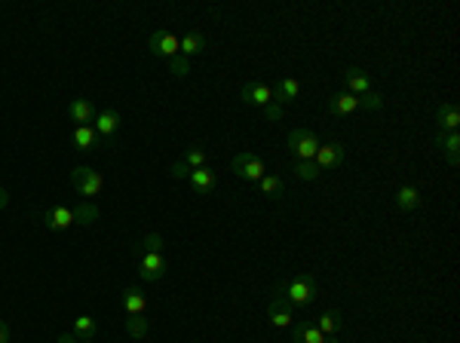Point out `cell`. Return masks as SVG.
<instances>
[{"mask_svg": "<svg viewBox=\"0 0 460 343\" xmlns=\"http://www.w3.org/2000/svg\"><path fill=\"white\" fill-rule=\"evenodd\" d=\"M71 187L77 190L80 196H98L102 194V187H105V181H102V175H98L96 169H89V166H77V169L71 172Z\"/></svg>", "mask_w": 460, "mask_h": 343, "instance_id": "277c9868", "label": "cell"}, {"mask_svg": "<svg viewBox=\"0 0 460 343\" xmlns=\"http://www.w3.org/2000/svg\"><path fill=\"white\" fill-rule=\"evenodd\" d=\"M74 337H77L80 343H96L98 337V325L92 316H80L77 322H74Z\"/></svg>", "mask_w": 460, "mask_h": 343, "instance_id": "7402d4cb", "label": "cell"}, {"mask_svg": "<svg viewBox=\"0 0 460 343\" xmlns=\"http://www.w3.org/2000/svg\"><path fill=\"white\" fill-rule=\"evenodd\" d=\"M239 98L246 105H255V107H267L273 102V89L267 83H258V80H249L246 86L239 89Z\"/></svg>", "mask_w": 460, "mask_h": 343, "instance_id": "ba28073f", "label": "cell"}, {"mask_svg": "<svg viewBox=\"0 0 460 343\" xmlns=\"http://www.w3.org/2000/svg\"><path fill=\"white\" fill-rule=\"evenodd\" d=\"M295 175L301 181H316V178H320V166H316L313 160H298L295 163Z\"/></svg>", "mask_w": 460, "mask_h": 343, "instance_id": "83f0119b", "label": "cell"}, {"mask_svg": "<svg viewBox=\"0 0 460 343\" xmlns=\"http://www.w3.org/2000/svg\"><path fill=\"white\" fill-rule=\"evenodd\" d=\"M436 126H439V132H457V126H460V111H457V105H451V102L439 105V111H436Z\"/></svg>", "mask_w": 460, "mask_h": 343, "instance_id": "e0dca14e", "label": "cell"}, {"mask_svg": "<svg viewBox=\"0 0 460 343\" xmlns=\"http://www.w3.org/2000/svg\"><path fill=\"white\" fill-rule=\"evenodd\" d=\"M147 49L157 58H166V62H169V58L178 55V37H175L172 31H154L147 40Z\"/></svg>", "mask_w": 460, "mask_h": 343, "instance_id": "52a82bcc", "label": "cell"}, {"mask_svg": "<svg viewBox=\"0 0 460 343\" xmlns=\"http://www.w3.org/2000/svg\"><path fill=\"white\" fill-rule=\"evenodd\" d=\"M393 206H396L399 212H417V208H421V190H417L414 184H402V187L396 190V196H393Z\"/></svg>", "mask_w": 460, "mask_h": 343, "instance_id": "4fadbf2b", "label": "cell"}, {"mask_svg": "<svg viewBox=\"0 0 460 343\" xmlns=\"http://www.w3.org/2000/svg\"><path fill=\"white\" fill-rule=\"evenodd\" d=\"M316 328H320L325 337H334V328H338V309H329V313H322Z\"/></svg>", "mask_w": 460, "mask_h": 343, "instance_id": "f1b7e54d", "label": "cell"}, {"mask_svg": "<svg viewBox=\"0 0 460 343\" xmlns=\"http://www.w3.org/2000/svg\"><path fill=\"white\" fill-rule=\"evenodd\" d=\"M6 206H10V194H6V190L4 187H0V212H4V208Z\"/></svg>", "mask_w": 460, "mask_h": 343, "instance_id": "8d00e7d4", "label": "cell"}, {"mask_svg": "<svg viewBox=\"0 0 460 343\" xmlns=\"http://www.w3.org/2000/svg\"><path fill=\"white\" fill-rule=\"evenodd\" d=\"M96 141H98V135H96V129L92 126H77L71 132V144L77 150H92L96 147Z\"/></svg>", "mask_w": 460, "mask_h": 343, "instance_id": "cb8c5ba5", "label": "cell"}, {"mask_svg": "<svg viewBox=\"0 0 460 343\" xmlns=\"http://www.w3.org/2000/svg\"><path fill=\"white\" fill-rule=\"evenodd\" d=\"M96 105L89 102V98H71V105H68V116L77 126H92V120H96Z\"/></svg>", "mask_w": 460, "mask_h": 343, "instance_id": "8fae6325", "label": "cell"}, {"mask_svg": "<svg viewBox=\"0 0 460 343\" xmlns=\"http://www.w3.org/2000/svg\"><path fill=\"white\" fill-rule=\"evenodd\" d=\"M276 291H280L291 307H310L313 300L320 297V279H316L313 273H295L286 285H280Z\"/></svg>", "mask_w": 460, "mask_h": 343, "instance_id": "6da1fadb", "label": "cell"}, {"mask_svg": "<svg viewBox=\"0 0 460 343\" xmlns=\"http://www.w3.org/2000/svg\"><path fill=\"white\" fill-rule=\"evenodd\" d=\"M206 49V37L199 34V31H188L181 40H178V55H184V58H194V55H199Z\"/></svg>", "mask_w": 460, "mask_h": 343, "instance_id": "d6986e66", "label": "cell"}, {"mask_svg": "<svg viewBox=\"0 0 460 343\" xmlns=\"http://www.w3.org/2000/svg\"><path fill=\"white\" fill-rule=\"evenodd\" d=\"M184 163H188V169H203L206 166V150L203 147H190L188 154H184Z\"/></svg>", "mask_w": 460, "mask_h": 343, "instance_id": "4dcf8cb0", "label": "cell"}, {"mask_svg": "<svg viewBox=\"0 0 460 343\" xmlns=\"http://www.w3.org/2000/svg\"><path fill=\"white\" fill-rule=\"evenodd\" d=\"M188 175H190V169H188V163L184 160H178L172 166V178H178V181H188Z\"/></svg>", "mask_w": 460, "mask_h": 343, "instance_id": "e575fe53", "label": "cell"}, {"mask_svg": "<svg viewBox=\"0 0 460 343\" xmlns=\"http://www.w3.org/2000/svg\"><path fill=\"white\" fill-rule=\"evenodd\" d=\"M123 328H126V334L132 340H145L150 334V322L145 319V313H141V316H129V319H123Z\"/></svg>", "mask_w": 460, "mask_h": 343, "instance_id": "603a6c76", "label": "cell"}, {"mask_svg": "<svg viewBox=\"0 0 460 343\" xmlns=\"http://www.w3.org/2000/svg\"><path fill=\"white\" fill-rule=\"evenodd\" d=\"M44 224H46V227L53 230V233L74 227V208H68V206H55V208H49V212L44 215Z\"/></svg>", "mask_w": 460, "mask_h": 343, "instance_id": "7c38bea8", "label": "cell"}, {"mask_svg": "<svg viewBox=\"0 0 460 343\" xmlns=\"http://www.w3.org/2000/svg\"><path fill=\"white\" fill-rule=\"evenodd\" d=\"M0 343H10V325L0 322Z\"/></svg>", "mask_w": 460, "mask_h": 343, "instance_id": "d590c367", "label": "cell"}, {"mask_svg": "<svg viewBox=\"0 0 460 343\" xmlns=\"http://www.w3.org/2000/svg\"><path fill=\"white\" fill-rule=\"evenodd\" d=\"M141 264H138V276L145 282H160L166 276V257L163 252H138Z\"/></svg>", "mask_w": 460, "mask_h": 343, "instance_id": "8992f818", "label": "cell"}, {"mask_svg": "<svg viewBox=\"0 0 460 343\" xmlns=\"http://www.w3.org/2000/svg\"><path fill=\"white\" fill-rule=\"evenodd\" d=\"M359 105L368 107V111H381V107H383V95H381V92H372V89H368L365 95L359 98Z\"/></svg>", "mask_w": 460, "mask_h": 343, "instance_id": "1f68e13d", "label": "cell"}, {"mask_svg": "<svg viewBox=\"0 0 460 343\" xmlns=\"http://www.w3.org/2000/svg\"><path fill=\"white\" fill-rule=\"evenodd\" d=\"M230 172L237 175V178H246V181H261L267 175V166L258 154H252V150H242V154H237L230 160Z\"/></svg>", "mask_w": 460, "mask_h": 343, "instance_id": "7a4b0ae2", "label": "cell"}, {"mask_svg": "<svg viewBox=\"0 0 460 343\" xmlns=\"http://www.w3.org/2000/svg\"><path fill=\"white\" fill-rule=\"evenodd\" d=\"M298 92H301V86H298V80H291V77H282L280 83H276V89H273V102L276 105H291L298 98Z\"/></svg>", "mask_w": 460, "mask_h": 343, "instance_id": "ffe728a7", "label": "cell"}, {"mask_svg": "<svg viewBox=\"0 0 460 343\" xmlns=\"http://www.w3.org/2000/svg\"><path fill=\"white\" fill-rule=\"evenodd\" d=\"M436 147L439 150H445L448 154V166H460V156H457V150H460V132H436Z\"/></svg>", "mask_w": 460, "mask_h": 343, "instance_id": "9a60e30c", "label": "cell"}, {"mask_svg": "<svg viewBox=\"0 0 460 343\" xmlns=\"http://www.w3.org/2000/svg\"><path fill=\"white\" fill-rule=\"evenodd\" d=\"M356 107H359V98L350 95V92H338V95L329 98V111L334 116H347V114H353Z\"/></svg>", "mask_w": 460, "mask_h": 343, "instance_id": "44dd1931", "label": "cell"}, {"mask_svg": "<svg viewBox=\"0 0 460 343\" xmlns=\"http://www.w3.org/2000/svg\"><path fill=\"white\" fill-rule=\"evenodd\" d=\"M325 334L313 322H298L295 325V343H322Z\"/></svg>", "mask_w": 460, "mask_h": 343, "instance_id": "d4e9b609", "label": "cell"}, {"mask_svg": "<svg viewBox=\"0 0 460 343\" xmlns=\"http://www.w3.org/2000/svg\"><path fill=\"white\" fill-rule=\"evenodd\" d=\"M169 71H172V77H178V80H184L190 74V58H184V55H175V58H169Z\"/></svg>", "mask_w": 460, "mask_h": 343, "instance_id": "f546056e", "label": "cell"}, {"mask_svg": "<svg viewBox=\"0 0 460 343\" xmlns=\"http://www.w3.org/2000/svg\"><path fill=\"white\" fill-rule=\"evenodd\" d=\"M267 319H270L273 328H291V322H295V307L276 291L270 297V304H267Z\"/></svg>", "mask_w": 460, "mask_h": 343, "instance_id": "5b68a950", "label": "cell"}, {"mask_svg": "<svg viewBox=\"0 0 460 343\" xmlns=\"http://www.w3.org/2000/svg\"><path fill=\"white\" fill-rule=\"evenodd\" d=\"M264 116H267V120H270V123H276V120H282V107H280V105H276V102H270V105H267V107H264Z\"/></svg>", "mask_w": 460, "mask_h": 343, "instance_id": "836d02e7", "label": "cell"}, {"mask_svg": "<svg viewBox=\"0 0 460 343\" xmlns=\"http://www.w3.org/2000/svg\"><path fill=\"white\" fill-rule=\"evenodd\" d=\"M123 309H126V316H141L147 309V297L138 285L123 288Z\"/></svg>", "mask_w": 460, "mask_h": 343, "instance_id": "2e32d148", "label": "cell"}, {"mask_svg": "<svg viewBox=\"0 0 460 343\" xmlns=\"http://www.w3.org/2000/svg\"><path fill=\"white\" fill-rule=\"evenodd\" d=\"M344 86L350 95H356V98H362L368 89H372V83H368V74L362 68H347L344 71Z\"/></svg>", "mask_w": 460, "mask_h": 343, "instance_id": "5bb4252c", "label": "cell"}, {"mask_svg": "<svg viewBox=\"0 0 460 343\" xmlns=\"http://www.w3.org/2000/svg\"><path fill=\"white\" fill-rule=\"evenodd\" d=\"M188 184L197 190V194H212L215 190V172L209 169V166H203V169H190Z\"/></svg>", "mask_w": 460, "mask_h": 343, "instance_id": "ac0fdd59", "label": "cell"}, {"mask_svg": "<svg viewBox=\"0 0 460 343\" xmlns=\"http://www.w3.org/2000/svg\"><path fill=\"white\" fill-rule=\"evenodd\" d=\"M313 163L320 166V169H338V166H344V147L338 144V141H329V144H320L316 150Z\"/></svg>", "mask_w": 460, "mask_h": 343, "instance_id": "9c48e42d", "label": "cell"}, {"mask_svg": "<svg viewBox=\"0 0 460 343\" xmlns=\"http://www.w3.org/2000/svg\"><path fill=\"white\" fill-rule=\"evenodd\" d=\"M58 343H80V340L74 337V334H62V337H58Z\"/></svg>", "mask_w": 460, "mask_h": 343, "instance_id": "74e56055", "label": "cell"}, {"mask_svg": "<svg viewBox=\"0 0 460 343\" xmlns=\"http://www.w3.org/2000/svg\"><path fill=\"white\" fill-rule=\"evenodd\" d=\"M322 343H338V337H325Z\"/></svg>", "mask_w": 460, "mask_h": 343, "instance_id": "f35d334b", "label": "cell"}, {"mask_svg": "<svg viewBox=\"0 0 460 343\" xmlns=\"http://www.w3.org/2000/svg\"><path fill=\"white\" fill-rule=\"evenodd\" d=\"M258 184H261L264 196H270V199H282V196H286V184H282V178H276V175H264Z\"/></svg>", "mask_w": 460, "mask_h": 343, "instance_id": "4316f807", "label": "cell"}, {"mask_svg": "<svg viewBox=\"0 0 460 343\" xmlns=\"http://www.w3.org/2000/svg\"><path fill=\"white\" fill-rule=\"evenodd\" d=\"M289 150L298 160H313L316 150H320V138H316L313 129H291L289 132Z\"/></svg>", "mask_w": 460, "mask_h": 343, "instance_id": "3957f363", "label": "cell"}, {"mask_svg": "<svg viewBox=\"0 0 460 343\" xmlns=\"http://www.w3.org/2000/svg\"><path fill=\"white\" fill-rule=\"evenodd\" d=\"M160 248H163V236H160V233H147V236L141 239L138 252H160Z\"/></svg>", "mask_w": 460, "mask_h": 343, "instance_id": "d6a6232c", "label": "cell"}, {"mask_svg": "<svg viewBox=\"0 0 460 343\" xmlns=\"http://www.w3.org/2000/svg\"><path fill=\"white\" fill-rule=\"evenodd\" d=\"M120 123H123L120 111H114V107H107V111H98V114H96V120H92V129H96V135L111 138L114 132L120 129Z\"/></svg>", "mask_w": 460, "mask_h": 343, "instance_id": "30bf717a", "label": "cell"}, {"mask_svg": "<svg viewBox=\"0 0 460 343\" xmlns=\"http://www.w3.org/2000/svg\"><path fill=\"white\" fill-rule=\"evenodd\" d=\"M98 221V206H92L89 199L80 206H74V224H80V227H92V224Z\"/></svg>", "mask_w": 460, "mask_h": 343, "instance_id": "484cf974", "label": "cell"}]
</instances>
